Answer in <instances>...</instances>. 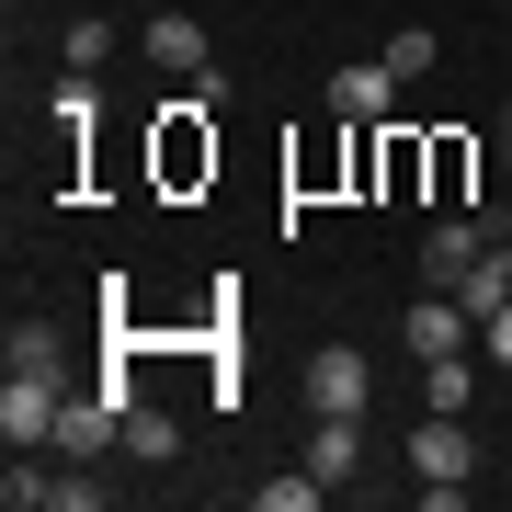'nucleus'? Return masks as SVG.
I'll return each instance as SVG.
<instances>
[{
    "label": "nucleus",
    "mask_w": 512,
    "mask_h": 512,
    "mask_svg": "<svg viewBox=\"0 0 512 512\" xmlns=\"http://www.w3.org/2000/svg\"><path fill=\"white\" fill-rule=\"evenodd\" d=\"M0 444L12 456H46L57 444V365H12V387H0Z\"/></svg>",
    "instance_id": "nucleus-2"
},
{
    "label": "nucleus",
    "mask_w": 512,
    "mask_h": 512,
    "mask_svg": "<svg viewBox=\"0 0 512 512\" xmlns=\"http://www.w3.org/2000/svg\"><path fill=\"white\" fill-rule=\"evenodd\" d=\"M365 399H376L365 353H353V342H319L308 353V410H365Z\"/></svg>",
    "instance_id": "nucleus-8"
},
{
    "label": "nucleus",
    "mask_w": 512,
    "mask_h": 512,
    "mask_svg": "<svg viewBox=\"0 0 512 512\" xmlns=\"http://www.w3.org/2000/svg\"><path fill=\"white\" fill-rule=\"evenodd\" d=\"M126 456H137V467H171V456H183V421H171L160 399H137V410H126Z\"/></svg>",
    "instance_id": "nucleus-10"
},
{
    "label": "nucleus",
    "mask_w": 512,
    "mask_h": 512,
    "mask_svg": "<svg viewBox=\"0 0 512 512\" xmlns=\"http://www.w3.org/2000/svg\"><path fill=\"white\" fill-rule=\"evenodd\" d=\"M0 501H12V512H35V501H57V478H35V456H12V478H0Z\"/></svg>",
    "instance_id": "nucleus-16"
},
{
    "label": "nucleus",
    "mask_w": 512,
    "mask_h": 512,
    "mask_svg": "<svg viewBox=\"0 0 512 512\" xmlns=\"http://www.w3.org/2000/svg\"><path fill=\"white\" fill-rule=\"evenodd\" d=\"M467 330H478V319H467V296H444V285H433V296H421V308L399 319V342L421 353V365H433V353H467Z\"/></svg>",
    "instance_id": "nucleus-9"
},
{
    "label": "nucleus",
    "mask_w": 512,
    "mask_h": 512,
    "mask_svg": "<svg viewBox=\"0 0 512 512\" xmlns=\"http://www.w3.org/2000/svg\"><path fill=\"white\" fill-rule=\"evenodd\" d=\"M433 57H444V46L421 35V23H399V35H387V69H399V80H421V69H433Z\"/></svg>",
    "instance_id": "nucleus-14"
},
{
    "label": "nucleus",
    "mask_w": 512,
    "mask_h": 512,
    "mask_svg": "<svg viewBox=\"0 0 512 512\" xmlns=\"http://www.w3.org/2000/svg\"><path fill=\"white\" fill-rule=\"evenodd\" d=\"M478 365H490V376H512V296L478 319Z\"/></svg>",
    "instance_id": "nucleus-15"
},
{
    "label": "nucleus",
    "mask_w": 512,
    "mask_h": 512,
    "mask_svg": "<svg viewBox=\"0 0 512 512\" xmlns=\"http://www.w3.org/2000/svg\"><path fill=\"white\" fill-rule=\"evenodd\" d=\"M501 262H512V251H501Z\"/></svg>",
    "instance_id": "nucleus-21"
},
{
    "label": "nucleus",
    "mask_w": 512,
    "mask_h": 512,
    "mask_svg": "<svg viewBox=\"0 0 512 512\" xmlns=\"http://www.w3.org/2000/svg\"><path fill=\"white\" fill-rule=\"evenodd\" d=\"M92 114H103V103H92V80H80V69H69V92H57V137H69V148H80V137H92Z\"/></svg>",
    "instance_id": "nucleus-12"
},
{
    "label": "nucleus",
    "mask_w": 512,
    "mask_h": 512,
    "mask_svg": "<svg viewBox=\"0 0 512 512\" xmlns=\"http://www.w3.org/2000/svg\"><path fill=\"white\" fill-rule=\"evenodd\" d=\"M57 57H69V69L92 80V69H103V23H69V35H57Z\"/></svg>",
    "instance_id": "nucleus-17"
},
{
    "label": "nucleus",
    "mask_w": 512,
    "mask_h": 512,
    "mask_svg": "<svg viewBox=\"0 0 512 512\" xmlns=\"http://www.w3.org/2000/svg\"><path fill=\"white\" fill-rule=\"evenodd\" d=\"M103 444H126V410H114L103 387H80V399H57V444H46V456H69V467H92Z\"/></svg>",
    "instance_id": "nucleus-4"
},
{
    "label": "nucleus",
    "mask_w": 512,
    "mask_h": 512,
    "mask_svg": "<svg viewBox=\"0 0 512 512\" xmlns=\"http://www.w3.org/2000/svg\"><path fill=\"white\" fill-rule=\"evenodd\" d=\"M421 410H478V353H433L421 365Z\"/></svg>",
    "instance_id": "nucleus-11"
},
{
    "label": "nucleus",
    "mask_w": 512,
    "mask_h": 512,
    "mask_svg": "<svg viewBox=\"0 0 512 512\" xmlns=\"http://www.w3.org/2000/svg\"><path fill=\"white\" fill-rule=\"evenodd\" d=\"M12 12H23V0H12Z\"/></svg>",
    "instance_id": "nucleus-20"
},
{
    "label": "nucleus",
    "mask_w": 512,
    "mask_h": 512,
    "mask_svg": "<svg viewBox=\"0 0 512 512\" xmlns=\"http://www.w3.org/2000/svg\"><path fill=\"white\" fill-rule=\"evenodd\" d=\"M205 114H217L205 92H183V103L160 114V183H194V171H217V137H205Z\"/></svg>",
    "instance_id": "nucleus-5"
},
{
    "label": "nucleus",
    "mask_w": 512,
    "mask_h": 512,
    "mask_svg": "<svg viewBox=\"0 0 512 512\" xmlns=\"http://www.w3.org/2000/svg\"><path fill=\"white\" fill-rule=\"evenodd\" d=\"M148 69H171V80H183V92L228 103V69H217V57H205V23H194V12H160V23H148Z\"/></svg>",
    "instance_id": "nucleus-3"
},
{
    "label": "nucleus",
    "mask_w": 512,
    "mask_h": 512,
    "mask_svg": "<svg viewBox=\"0 0 512 512\" xmlns=\"http://www.w3.org/2000/svg\"><path fill=\"white\" fill-rule=\"evenodd\" d=\"M12 365H57V330L46 319H12Z\"/></svg>",
    "instance_id": "nucleus-18"
},
{
    "label": "nucleus",
    "mask_w": 512,
    "mask_h": 512,
    "mask_svg": "<svg viewBox=\"0 0 512 512\" xmlns=\"http://www.w3.org/2000/svg\"><path fill=\"white\" fill-rule=\"evenodd\" d=\"M319 490H330V478H319V467H296V478H262V512H308Z\"/></svg>",
    "instance_id": "nucleus-13"
},
{
    "label": "nucleus",
    "mask_w": 512,
    "mask_h": 512,
    "mask_svg": "<svg viewBox=\"0 0 512 512\" xmlns=\"http://www.w3.org/2000/svg\"><path fill=\"white\" fill-rule=\"evenodd\" d=\"M490 251H501V239L478 228V217H444L433 239H421V285H444V296H456V285H467V274H478Z\"/></svg>",
    "instance_id": "nucleus-6"
},
{
    "label": "nucleus",
    "mask_w": 512,
    "mask_h": 512,
    "mask_svg": "<svg viewBox=\"0 0 512 512\" xmlns=\"http://www.w3.org/2000/svg\"><path fill=\"white\" fill-rule=\"evenodd\" d=\"M501 148H512V126H501Z\"/></svg>",
    "instance_id": "nucleus-19"
},
{
    "label": "nucleus",
    "mask_w": 512,
    "mask_h": 512,
    "mask_svg": "<svg viewBox=\"0 0 512 512\" xmlns=\"http://www.w3.org/2000/svg\"><path fill=\"white\" fill-rule=\"evenodd\" d=\"M410 467H421V490H467V478H478L467 410H421V421H410Z\"/></svg>",
    "instance_id": "nucleus-1"
},
{
    "label": "nucleus",
    "mask_w": 512,
    "mask_h": 512,
    "mask_svg": "<svg viewBox=\"0 0 512 512\" xmlns=\"http://www.w3.org/2000/svg\"><path fill=\"white\" fill-rule=\"evenodd\" d=\"M387 103H399V69H387V57L330 69V114H342V126H387Z\"/></svg>",
    "instance_id": "nucleus-7"
}]
</instances>
